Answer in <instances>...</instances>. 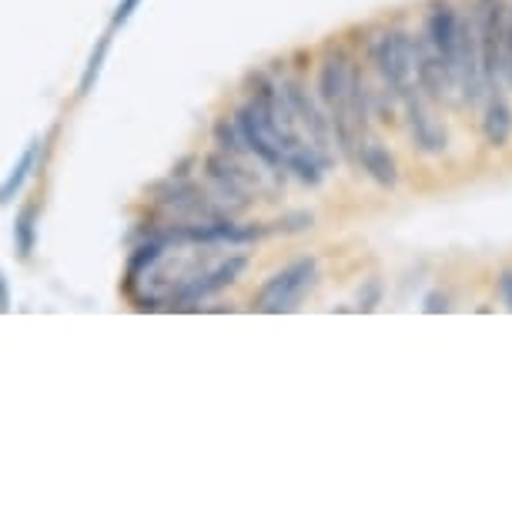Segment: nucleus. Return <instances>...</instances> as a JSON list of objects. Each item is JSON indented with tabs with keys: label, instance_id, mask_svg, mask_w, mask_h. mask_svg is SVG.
I'll return each mask as SVG.
<instances>
[{
	"label": "nucleus",
	"instance_id": "1",
	"mask_svg": "<svg viewBox=\"0 0 512 512\" xmlns=\"http://www.w3.org/2000/svg\"><path fill=\"white\" fill-rule=\"evenodd\" d=\"M201 168H205L208 191L231 211V215L245 211L251 205V198H255V191L262 188L258 175L248 171L245 164H241V158H231V154L218 148L201 158Z\"/></svg>",
	"mask_w": 512,
	"mask_h": 512
},
{
	"label": "nucleus",
	"instance_id": "2",
	"mask_svg": "<svg viewBox=\"0 0 512 512\" xmlns=\"http://www.w3.org/2000/svg\"><path fill=\"white\" fill-rule=\"evenodd\" d=\"M318 278V262L315 258H295L292 265H285L282 272H275L268 282L258 288L255 295V312L265 315H282L302 302V295L315 285Z\"/></svg>",
	"mask_w": 512,
	"mask_h": 512
},
{
	"label": "nucleus",
	"instance_id": "3",
	"mask_svg": "<svg viewBox=\"0 0 512 512\" xmlns=\"http://www.w3.org/2000/svg\"><path fill=\"white\" fill-rule=\"evenodd\" d=\"M248 268V255H228L225 262L211 265V268H198L195 275H188L175 292L168 295L164 308H175V312H185V308H198L205 298H211L221 288L235 285L241 272Z\"/></svg>",
	"mask_w": 512,
	"mask_h": 512
},
{
	"label": "nucleus",
	"instance_id": "4",
	"mask_svg": "<svg viewBox=\"0 0 512 512\" xmlns=\"http://www.w3.org/2000/svg\"><path fill=\"white\" fill-rule=\"evenodd\" d=\"M472 24H476L482 77L489 88H496L502 74V41H506V4L502 0H476Z\"/></svg>",
	"mask_w": 512,
	"mask_h": 512
},
{
	"label": "nucleus",
	"instance_id": "5",
	"mask_svg": "<svg viewBox=\"0 0 512 512\" xmlns=\"http://www.w3.org/2000/svg\"><path fill=\"white\" fill-rule=\"evenodd\" d=\"M372 64L379 71L385 91L392 98H402L412 88V37L405 31H389L372 44Z\"/></svg>",
	"mask_w": 512,
	"mask_h": 512
},
{
	"label": "nucleus",
	"instance_id": "6",
	"mask_svg": "<svg viewBox=\"0 0 512 512\" xmlns=\"http://www.w3.org/2000/svg\"><path fill=\"white\" fill-rule=\"evenodd\" d=\"M278 88H282L288 108H292V114H295V121L305 128L308 144L318 151H328V144H332V121L325 118L322 104L312 98V91L305 88V81H298V77H285Z\"/></svg>",
	"mask_w": 512,
	"mask_h": 512
},
{
	"label": "nucleus",
	"instance_id": "7",
	"mask_svg": "<svg viewBox=\"0 0 512 512\" xmlns=\"http://www.w3.org/2000/svg\"><path fill=\"white\" fill-rule=\"evenodd\" d=\"M425 41H429L432 51L439 54L442 67L449 71L452 84H456V47H459V14L449 0H442L429 11V21H425Z\"/></svg>",
	"mask_w": 512,
	"mask_h": 512
},
{
	"label": "nucleus",
	"instance_id": "8",
	"mask_svg": "<svg viewBox=\"0 0 512 512\" xmlns=\"http://www.w3.org/2000/svg\"><path fill=\"white\" fill-rule=\"evenodd\" d=\"M402 104H405V118H409V128H412V141L419 144V151L425 154H442L449 148V131L432 118L425 101L415 94V88H409L402 94Z\"/></svg>",
	"mask_w": 512,
	"mask_h": 512
},
{
	"label": "nucleus",
	"instance_id": "9",
	"mask_svg": "<svg viewBox=\"0 0 512 512\" xmlns=\"http://www.w3.org/2000/svg\"><path fill=\"white\" fill-rule=\"evenodd\" d=\"M412 71H415V81H419V88L429 94V98H436V101L446 98V94L456 88V84H452V77H449V71L442 67L439 54L432 51L425 37H415V41H412Z\"/></svg>",
	"mask_w": 512,
	"mask_h": 512
},
{
	"label": "nucleus",
	"instance_id": "10",
	"mask_svg": "<svg viewBox=\"0 0 512 512\" xmlns=\"http://www.w3.org/2000/svg\"><path fill=\"white\" fill-rule=\"evenodd\" d=\"M482 138L489 148H509L512 141V104L506 101V94L496 88H489L486 94V111H482Z\"/></svg>",
	"mask_w": 512,
	"mask_h": 512
},
{
	"label": "nucleus",
	"instance_id": "11",
	"mask_svg": "<svg viewBox=\"0 0 512 512\" xmlns=\"http://www.w3.org/2000/svg\"><path fill=\"white\" fill-rule=\"evenodd\" d=\"M349 77H352L349 54L332 51L322 61V67H318V101H322L325 108H332L335 101H342L345 91H349Z\"/></svg>",
	"mask_w": 512,
	"mask_h": 512
},
{
	"label": "nucleus",
	"instance_id": "12",
	"mask_svg": "<svg viewBox=\"0 0 512 512\" xmlns=\"http://www.w3.org/2000/svg\"><path fill=\"white\" fill-rule=\"evenodd\" d=\"M355 164L369 175L379 188H395L399 185V164H395L392 151L382 148L379 141H362L355 151Z\"/></svg>",
	"mask_w": 512,
	"mask_h": 512
},
{
	"label": "nucleus",
	"instance_id": "13",
	"mask_svg": "<svg viewBox=\"0 0 512 512\" xmlns=\"http://www.w3.org/2000/svg\"><path fill=\"white\" fill-rule=\"evenodd\" d=\"M285 171H292L302 185L318 188V185H322V178H325V171H328V154L312 148V144H302V148L285 154Z\"/></svg>",
	"mask_w": 512,
	"mask_h": 512
},
{
	"label": "nucleus",
	"instance_id": "14",
	"mask_svg": "<svg viewBox=\"0 0 512 512\" xmlns=\"http://www.w3.org/2000/svg\"><path fill=\"white\" fill-rule=\"evenodd\" d=\"M37 221H41V208L24 205L14 218V248L21 262H31L37 251Z\"/></svg>",
	"mask_w": 512,
	"mask_h": 512
},
{
	"label": "nucleus",
	"instance_id": "15",
	"mask_svg": "<svg viewBox=\"0 0 512 512\" xmlns=\"http://www.w3.org/2000/svg\"><path fill=\"white\" fill-rule=\"evenodd\" d=\"M37 148H41V141H31L27 144V151L21 154V161L11 168V175L4 178V185H0V205H7L17 191L24 188V181L31 178V171H34V164H37Z\"/></svg>",
	"mask_w": 512,
	"mask_h": 512
},
{
	"label": "nucleus",
	"instance_id": "16",
	"mask_svg": "<svg viewBox=\"0 0 512 512\" xmlns=\"http://www.w3.org/2000/svg\"><path fill=\"white\" fill-rule=\"evenodd\" d=\"M211 141H215V148L218 151H225L231 154V158H251V154L245 151V141H241V134L235 128V121L231 118H218L215 124H211Z\"/></svg>",
	"mask_w": 512,
	"mask_h": 512
},
{
	"label": "nucleus",
	"instance_id": "17",
	"mask_svg": "<svg viewBox=\"0 0 512 512\" xmlns=\"http://www.w3.org/2000/svg\"><path fill=\"white\" fill-rule=\"evenodd\" d=\"M111 37H114V31L108 27V34L101 37L98 51L91 54L88 67H84V74H81V88H77V94H81V98H88L91 88H94V81H98V74H101V67H104V57H108V51H111Z\"/></svg>",
	"mask_w": 512,
	"mask_h": 512
},
{
	"label": "nucleus",
	"instance_id": "18",
	"mask_svg": "<svg viewBox=\"0 0 512 512\" xmlns=\"http://www.w3.org/2000/svg\"><path fill=\"white\" fill-rule=\"evenodd\" d=\"M382 295H385L382 278L379 275L365 278L362 288H359V295H355V308H352V312H375V308L382 305Z\"/></svg>",
	"mask_w": 512,
	"mask_h": 512
},
{
	"label": "nucleus",
	"instance_id": "19",
	"mask_svg": "<svg viewBox=\"0 0 512 512\" xmlns=\"http://www.w3.org/2000/svg\"><path fill=\"white\" fill-rule=\"evenodd\" d=\"M312 228H315L312 211H288L285 218L275 221L272 231H278V235H302V231H312Z\"/></svg>",
	"mask_w": 512,
	"mask_h": 512
},
{
	"label": "nucleus",
	"instance_id": "20",
	"mask_svg": "<svg viewBox=\"0 0 512 512\" xmlns=\"http://www.w3.org/2000/svg\"><path fill=\"white\" fill-rule=\"evenodd\" d=\"M502 74L512 84V7L506 11V41H502Z\"/></svg>",
	"mask_w": 512,
	"mask_h": 512
},
{
	"label": "nucleus",
	"instance_id": "21",
	"mask_svg": "<svg viewBox=\"0 0 512 512\" xmlns=\"http://www.w3.org/2000/svg\"><path fill=\"white\" fill-rule=\"evenodd\" d=\"M141 7V0H121L118 7H114V14H111V31H118V27H124L131 21V14Z\"/></svg>",
	"mask_w": 512,
	"mask_h": 512
},
{
	"label": "nucleus",
	"instance_id": "22",
	"mask_svg": "<svg viewBox=\"0 0 512 512\" xmlns=\"http://www.w3.org/2000/svg\"><path fill=\"white\" fill-rule=\"evenodd\" d=\"M422 312L429 315H439V312H449V295L446 292H429L422 302Z\"/></svg>",
	"mask_w": 512,
	"mask_h": 512
},
{
	"label": "nucleus",
	"instance_id": "23",
	"mask_svg": "<svg viewBox=\"0 0 512 512\" xmlns=\"http://www.w3.org/2000/svg\"><path fill=\"white\" fill-rule=\"evenodd\" d=\"M499 295H502V305L512 312V268H506V272L499 275Z\"/></svg>",
	"mask_w": 512,
	"mask_h": 512
},
{
	"label": "nucleus",
	"instance_id": "24",
	"mask_svg": "<svg viewBox=\"0 0 512 512\" xmlns=\"http://www.w3.org/2000/svg\"><path fill=\"white\" fill-rule=\"evenodd\" d=\"M195 164H198V158L195 154H188V158H181L175 168L168 171V178H191V168H195Z\"/></svg>",
	"mask_w": 512,
	"mask_h": 512
},
{
	"label": "nucleus",
	"instance_id": "25",
	"mask_svg": "<svg viewBox=\"0 0 512 512\" xmlns=\"http://www.w3.org/2000/svg\"><path fill=\"white\" fill-rule=\"evenodd\" d=\"M0 312H11V288H7L4 272H0Z\"/></svg>",
	"mask_w": 512,
	"mask_h": 512
}]
</instances>
